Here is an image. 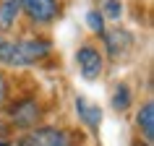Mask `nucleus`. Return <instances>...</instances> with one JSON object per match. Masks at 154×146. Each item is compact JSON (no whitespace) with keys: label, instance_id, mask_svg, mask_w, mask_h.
Masks as SVG:
<instances>
[{"label":"nucleus","instance_id":"nucleus-1","mask_svg":"<svg viewBox=\"0 0 154 146\" xmlns=\"http://www.w3.org/2000/svg\"><path fill=\"white\" fill-rule=\"evenodd\" d=\"M52 52V42L42 39V37H32V39H3L0 42V63L8 68H26V65L39 63L42 57H47Z\"/></svg>","mask_w":154,"mask_h":146},{"label":"nucleus","instance_id":"nucleus-2","mask_svg":"<svg viewBox=\"0 0 154 146\" xmlns=\"http://www.w3.org/2000/svg\"><path fill=\"white\" fill-rule=\"evenodd\" d=\"M73 144H76V138L68 130L45 125V128L29 130L26 136H21L16 144H11V146H73Z\"/></svg>","mask_w":154,"mask_h":146},{"label":"nucleus","instance_id":"nucleus-9","mask_svg":"<svg viewBox=\"0 0 154 146\" xmlns=\"http://www.w3.org/2000/svg\"><path fill=\"white\" fill-rule=\"evenodd\" d=\"M21 16V3L18 0H0V32L13 29Z\"/></svg>","mask_w":154,"mask_h":146},{"label":"nucleus","instance_id":"nucleus-7","mask_svg":"<svg viewBox=\"0 0 154 146\" xmlns=\"http://www.w3.org/2000/svg\"><path fill=\"white\" fill-rule=\"evenodd\" d=\"M76 112H79V120H81L91 133L99 130V125H102V110H99L94 102H89L86 97H76Z\"/></svg>","mask_w":154,"mask_h":146},{"label":"nucleus","instance_id":"nucleus-14","mask_svg":"<svg viewBox=\"0 0 154 146\" xmlns=\"http://www.w3.org/2000/svg\"><path fill=\"white\" fill-rule=\"evenodd\" d=\"M5 136V125H3V123H0V138Z\"/></svg>","mask_w":154,"mask_h":146},{"label":"nucleus","instance_id":"nucleus-11","mask_svg":"<svg viewBox=\"0 0 154 146\" xmlns=\"http://www.w3.org/2000/svg\"><path fill=\"white\" fill-rule=\"evenodd\" d=\"M86 24H89V29L94 34L102 37V32H105V16H102V11H89L86 13Z\"/></svg>","mask_w":154,"mask_h":146},{"label":"nucleus","instance_id":"nucleus-3","mask_svg":"<svg viewBox=\"0 0 154 146\" xmlns=\"http://www.w3.org/2000/svg\"><path fill=\"white\" fill-rule=\"evenodd\" d=\"M76 65L86 81H97L105 71V55L97 44H81L76 50Z\"/></svg>","mask_w":154,"mask_h":146},{"label":"nucleus","instance_id":"nucleus-12","mask_svg":"<svg viewBox=\"0 0 154 146\" xmlns=\"http://www.w3.org/2000/svg\"><path fill=\"white\" fill-rule=\"evenodd\" d=\"M102 16L105 18H112V21H118V18L123 16V3L120 0H105V5H102Z\"/></svg>","mask_w":154,"mask_h":146},{"label":"nucleus","instance_id":"nucleus-5","mask_svg":"<svg viewBox=\"0 0 154 146\" xmlns=\"http://www.w3.org/2000/svg\"><path fill=\"white\" fill-rule=\"evenodd\" d=\"M21 3V13L29 16V21L34 24H52L60 13V5H57V0H18Z\"/></svg>","mask_w":154,"mask_h":146},{"label":"nucleus","instance_id":"nucleus-15","mask_svg":"<svg viewBox=\"0 0 154 146\" xmlns=\"http://www.w3.org/2000/svg\"><path fill=\"white\" fill-rule=\"evenodd\" d=\"M0 146H11V141H5V138H0Z\"/></svg>","mask_w":154,"mask_h":146},{"label":"nucleus","instance_id":"nucleus-17","mask_svg":"<svg viewBox=\"0 0 154 146\" xmlns=\"http://www.w3.org/2000/svg\"><path fill=\"white\" fill-rule=\"evenodd\" d=\"M0 42H3V37H0Z\"/></svg>","mask_w":154,"mask_h":146},{"label":"nucleus","instance_id":"nucleus-13","mask_svg":"<svg viewBox=\"0 0 154 146\" xmlns=\"http://www.w3.org/2000/svg\"><path fill=\"white\" fill-rule=\"evenodd\" d=\"M5 97H8V78L0 73V107L5 105Z\"/></svg>","mask_w":154,"mask_h":146},{"label":"nucleus","instance_id":"nucleus-4","mask_svg":"<svg viewBox=\"0 0 154 146\" xmlns=\"http://www.w3.org/2000/svg\"><path fill=\"white\" fill-rule=\"evenodd\" d=\"M8 117H11V123H13L16 128L29 130V128H34V125L39 123L42 107H39V102H37V99H32V97L16 99V102L8 107Z\"/></svg>","mask_w":154,"mask_h":146},{"label":"nucleus","instance_id":"nucleus-6","mask_svg":"<svg viewBox=\"0 0 154 146\" xmlns=\"http://www.w3.org/2000/svg\"><path fill=\"white\" fill-rule=\"evenodd\" d=\"M102 42H105L107 55L120 57L133 47V34L125 32V29H110V32H102Z\"/></svg>","mask_w":154,"mask_h":146},{"label":"nucleus","instance_id":"nucleus-16","mask_svg":"<svg viewBox=\"0 0 154 146\" xmlns=\"http://www.w3.org/2000/svg\"><path fill=\"white\" fill-rule=\"evenodd\" d=\"M136 146H141V144H136ZM144 146H149V144H144Z\"/></svg>","mask_w":154,"mask_h":146},{"label":"nucleus","instance_id":"nucleus-8","mask_svg":"<svg viewBox=\"0 0 154 146\" xmlns=\"http://www.w3.org/2000/svg\"><path fill=\"white\" fill-rule=\"evenodd\" d=\"M136 125H138V130H141L144 141L152 144V138H154V105L152 102H144V105H141V110H138V115H136Z\"/></svg>","mask_w":154,"mask_h":146},{"label":"nucleus","instance_id":"nucleus-10","mask_svg":"<svg viewBox=\"0 0 154 146\" xmlns=\"http://www.w3.org/2000/svg\"><path fill=\"white\" fill-rule=\"evenodd\" d=\"M131 107V86L128 84H118L112 91V110L115 112H125Z\"/></svg>","mask_w":154,"mask_h":146}]
</instances>
